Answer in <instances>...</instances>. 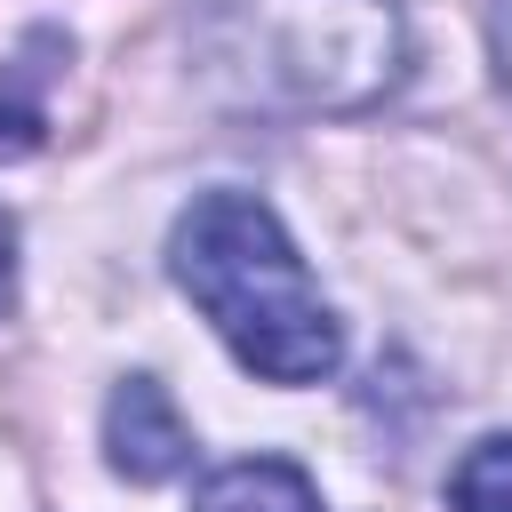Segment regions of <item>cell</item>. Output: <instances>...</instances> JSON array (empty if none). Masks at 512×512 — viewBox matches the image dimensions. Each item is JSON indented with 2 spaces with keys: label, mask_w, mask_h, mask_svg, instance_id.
Returning a JSON list of instances; mask_svg holds the SVG:
<instances>
[{
  "label": "cell",
  "mask_w": 512,
  "mask_h": 512,
  "mask_svg": "<svg viewBox=\"0 0 512 512\" xmlns=\"http://www.w3.org/2000/svg\"><path fill=\"white\" fill-rule=\"evenodd\" d=\"M16 304V224L0 216V312Z\"/></svg>",
  "instance_id": "52a82bcc"
},
{
  "label": "cell",
  "mask_w": 512,
  "mask_h": 512,
  "mask_svg": "<svg viewBox=\"0 0 512 512\" xmlns=\"http://www.w3.org/2000/svg\"><path fill=\"white\" fill-rule=\"evenodd\" d=\"M48 56H64V32L40 24V32L0 64V160H24V152L40 144V128H48V120H40V80L56 72Z\"/></svg>",
  "instance_id": "5b68a950"
},
{
  "label": "cell",
  "mask_w": 512,
  "mask_h": 512,
  "mask_svg": "<svg viewBox=\"0 0 512 512\" xmlns=\"http://www.w3.org/2000/svg\"><path fill=\"white\" fill-rule=\"evenodd\" d=\"M192 512H320V488L288 456H232L200 480Z\"/></svg>",
  "instance_id": "277c9868"
},
{
  "label": "cell",
  "mask_w": 512,
  "mask_h": 512,
  "mask_svg": "<svg viewBox=\"0 0 512 512\" xmlns=\"http://www.w3.org/2000/svg\"><path fill=\"white\" fill-rule=\"evenodd\" d=\"M104 448H112V472L128 480H176L192 464V432L176 416V400L152 384V376H120V392L104 400Z\"/></svg>",
  "instance_id": "3957f363"
},
{
  "label": "cell",
  "mask_w": 512,
  "mask_h": 512,
  "mask_svg": "<svg viewBox=\"0 0 512 512\" xmlns=\"http://www.w3.org/2000/svg\"><path fill=\"white\" fill-rule=\"evenodd\" d=\"M176 288L208 312L232 360L264 384H320L344 360V328L312 288L296 240L256 192H200L168 232Z\"/></svg>",
  "instance_id": "7a4b0ae2"
},
{
  "label": "cell",
  "mask_w": 512,
  "mask_h": 512,
  "mask_svg": "<svg viewBox=\"0 0 512 512\" xmlns=\"http://www.w3.org/2000/svg\"><path fill=\"white\" fill-rule=\"evenodd\" d=\"M192 72L240 112H360L400 80V0H192Z\"/></svg>",
  "instance_id": "6da1fadb"
},
{
  "label": "cell",
  "mask_w": 512,
  "mask_h": 512,
  "mask_svg": "<svg viewBox=\"0 0 512 512\" xmlns=\"http://www.w3.org/2000/svg\"><path fill=\"white\" fill-rule=\"evenodd\" d=\"M448 512H512V432H488L448 472Z\"/></svg>",
  "instance_id": "8992f818"
},
{
  "label": "cell",
  "mask_w": 512,
  "mask_h": 512,
  "mask_svg": "<svg viewBox=\"0 0 512 512\" xmlns=\"http://www.w3.org/2000/svg\"><path fill=\"white\" fill-rule=\"evenodd\" d=\"M496 48H504V80H512V0H504V16H496Z\"/></svg>",
  "instance_id": "ba28073f"
}]
</instances>
